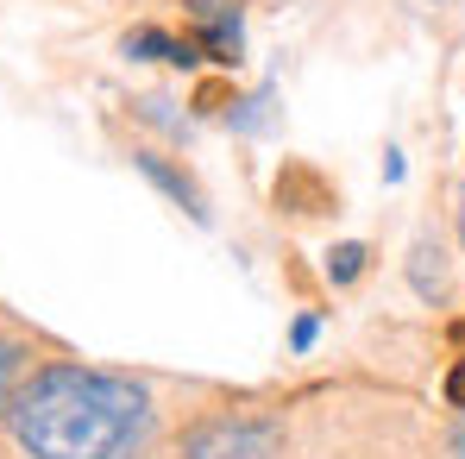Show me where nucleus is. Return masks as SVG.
<instances>
[{
  "label": "nucleus",
  "instance_id": "obj_1",
  "mask_svg": "<svg viewBox=\"0 0 465 459\" xmlns=\"http://www.w3.org/2000/svg\"><path fill=\"white\" fill-rule=\"evenodd\" d=\"M0 422L25 459H152L163 428L145 378L82 359L32 365Z\"/></svg>",
  "mask_w": 465,
  "mask_h": 459
},
{
  "label": "nucleus",
  "instance_id": "obj_2",
  "mask_svg": "<svg viewBox=\"0 0 465 459\" xmlns=\"http://www.w3.org/2000/svg\"><path fill=\"white\" fill-rule=\"evenodd\" d=\"M176 459H290V428L271 409H208L176 434Z\"/></svg>",
  "mask_w": 465,
  "mask_h": 459
},
{
  "label": "nucleus",
  "instance_id": "obj_3",
  "mask_svg": "<svg viewBox=\"0 0 465 459\" xmlns=\"http://www.w3.org/2000/svg\"><path fill=\"white\" fill-rule=\"evenodd\" d=\"M183 38L202 64L239 70L245 64V0H183Z\"/></svg>",
  "mask_w": 465,
  "mask_h": 459
},
{
  "label": "nucleus",
  "instance_id": "obj_4",
  "mask_svg": "<svg viewBox=\"0 0 465 459\" xmlns=\"http://www.w3.org/2000/svg\"><path fill=\"white\" fill-rule=\"evenodd\" d=\"M133 164H139V176H145V183H157V189H163V195L189 215V221H208V195H202V183H195L183 164H170V157L152 152V145H139V152H133Z\"/></svg>",
  "mask_w": 465,
  "mask_h": 459
},
{
  "label": "nucleus",
  "instance_id": "obj_5",
  "mask_svg": "<svg viewBox=\"0 0 465 459\" xmlns=\"http://www.w3.org/2000/svg\"><path fill=\"white\" fill-rule=\"evenodd\" d=\"M120 51H126L133 64H176V70H195V64H202L195 45L176 38V32H163V25H133V32L120 38Z\"/></svg>",
  "mask_w": 465,
  "mask_h": 459
},
{
  "label": "nucleus",
  "instance_id": "obj_6",
  "mask_svg": "<svg viewBox=\"0 0 465 459\" xmlns=\"http://www.w3.org/2000/svg\"><path fill=\"white\" fill-rule=\"evenodd\" d=\"M409 284H415L421 303H447V245H440V233H421L409 245Z\"/></svg>",
  "mask_w": 465,
  "mask_h": 459
},
{
  "label": "nucleus",
  "instance_id": "obj_7",
  "mask_svg": "<svg viewBox=\"0 0 465 459\" xmlns=\"http://www.w3.org/2000/svg\"><path fill=\"white\" fill-rule=\"evenodd\" d=\"M32 378V346L19 334H0V409L13 403V390Z\"/></svg>",
  "mask_w": 465,
  "mask_h": 459
},
{
  "label": "nucleus",
  "instance_id": "obj_8",
  "mask_svg": "<svg viewBox=\"0 0 465 459\" xmlns=\"http://www.w3.org/2000/svg\"><path fill=\"white\" fill-rule=\"evenodd\" d=\"M365 264H371V245H365V239H340V245L327 252V284L346 290V284L365 277Z\"/></svg>",
  "mask_w": 465,
  "mask_h": 459
},
{
  "label": "nucleus",
  "instance_id": "obj_9",
  "mask_svg": "<svg viewBox=\"0 0 465 459\" xmlns=\"http://www.w3.org/2000/svg\"><path fill=\"white\" fill-rule=\"evenodd\" d=\"M440 396H447V403H453V409L465 415V353L453 359V365H447V384H440Z\"/></svg>",
  "mask_w": 465,
  "mask_h": 459
},
{
  "label": "nucleus",
  "instance_id": "obj_10",
  "mask_svg": "<svg viewBox=\"0 0 465 459\" xmlns=\"http://www.w3.org/2000/svg\"><path fill=\"white\" fill-rule=\"evenodd\" d=\"M440 454H447V459H465V415H453V422H447V434H440Z\"/></svg>",
  "mask_w": 465,
  "mask_h": 459
},
{
  "label": "nucleus",
  "instance_id": "obj_11",
  "mask_svg": "<svg viewBox=\"0 0 465 459\" xmlns=\"http://www.w3.org/2000/svg\"><path fill=\"white\" fill-rule=\"evenodd\" d=\"M314 334H321V321H314V314H302V321L290 327V346H296V353H309V346H314Z\"/></svg>",
  "mask_w": 465,
  "mask_h": 459
},
{
  "label": "nucleus",
  "instance_id": "obj_12",
  "mask_svg": "<svg viewBox=\"0 0 465 459\" xmlns=\"http://www.w3.org/2000/svg\"><path fill=\"white\" fill-rule=\"evenodd\" d=\"M453 227H460V252H465V170H460V208H453Z\"/></svg>",
  "mask_w": 465,
  "mask_h": 459
}]
</instances>
